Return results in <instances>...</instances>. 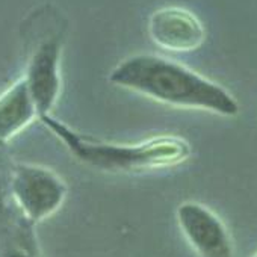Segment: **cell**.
Masks as SVG:
<instances>
[{"label":"cell","instance_id":"cell-1","mask_svg":"<svg viewBox=\"0 0 257 257\" xmlns=\"http://www.w3.org/2000/svg\"><path fill=\"white\" fill-rule=\"evenodd\" d=\"M109 82L168 106L221 116L239 113V103L224 86L159 55L138 53L122 59L109 73Z\"/></svg>","mask_w":257,"mask_h":257},{"label":"cell","instance_id":"cell-2","mask_svg":"<svg viewBox=\"0 0 257 257\" xmlns=\"http://www.w3.org/2000/svg\"><path fill=\"white\" fill-rule=\"evenodd\" d=\"M38 121L80 164L107 174H135L170 168L183 164L192 153L189 143L177 135H158L140 143L121 144L80 134L52 113L40 116Z\"/></svg>","mask_w":257,"mask_h":257},{"label":"cell","instance_id":"cell-3","mask_svg":"<svg viewBox=\"0 0 257 257\" xmlns=\"http://www.w3.org/2000/svg\"><path fill=\"white\" fill-rule=\"evenodd\" d=\"M44 28L34 32L29 40L26 71L28 82L40 116L52 113L62 91V50L65 25L56 14H43Z\"/></svg>","mask_w":257,"mask_h":257},{"label":"cell","instance_id":"cell-4","mask_svg":"<svg viewBox=\"0 0 257 257\" xmlns=\"http://www.w3.org/2000/svg\"><path fill=\"white\" fill-rule=\"evenodd\" d=\"M11 191L26 216L41 221L62 206L68 189L65 182L50 168L22 162L13 168Z\"/></svg>","mask_w":257,"mask_h":257},{"label":"cell","instance_id":"cell-5","mask_svg":"<svg viewBox=\"0 0 257 257\" xmlns=\"http://www.w3.org/2000/svg\"><path fill=\"white\" fill-rule=\"evenodd\" d=\"M177 225L197 257H234V243L225 222L198 201H183L176 209Z\"/></svg>","mask_w":257,"mask_h":257},{"label":"cell","instance_id":"cell-6","mask_svg":"<svg viewBox=\"0 0 257 257\" xmlns=\"http://www.w3.org/2000/svg\"><path fill=\"white\" fill-rule=\"evenodd\" d=\"M152 41L168 52H194L206 40V29L200 19L180 7H164L149 19Z\"/></svg>","mask_w":257,"mask_h":257},{"label":"cell","instance_id":"cell-7","mask_svg":"<svg viewBox=\"0 0 257 257\" xmlns=\"http://www.w3.org/2000/svg\"><path fill=\"white\" fill-rule=\"evenodd\" d=\"M35 119H40V113L22 76L0 94V146L13 141Z\"/></svg>","mask_w":257,"mask_h":257},{"label":"cell","instance_id":"cell-8","mask_svg":"<svg viewBox=\"0 0 257 257\" xmlns=\"http://www.w3.org/2000/svg\"><path fill=\"white\" fill-rule=\"evenodd\" d=\"M0 200H2V177H0Z\"/></svg>","mask_w":257,"mask_h":257},{"label":"cell","instance_id":"cell-9","mask_svg":"<svg viewBox=\"0 0 257 257\" xmlns=\"http://www.w3.org/2000/svg\"><path fill=\"white\" fill-rule=\"evenodd\" d=\"M10 257H28V255H23V254H14V255H10Z\"/></svg>","mask_w":257,"mask_h":257},{"label":"cell","instance_id":"cell-10","mask_svg":"<svg viewBox=\"0 0 257 257\" xmlns=\"http://www.w3.org/2000/svg\"><path fill=\"white\" fill-rule=\"evenodd\" d=\"M251 257H257V252H254V254H252Z\"/></svg>","mask_w":257,"mask_h":257}]
</instances>
